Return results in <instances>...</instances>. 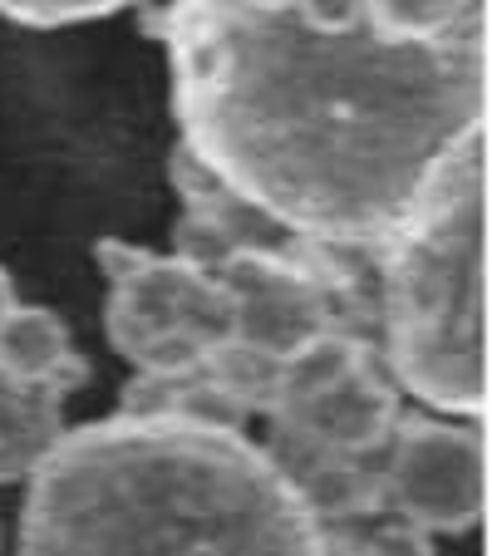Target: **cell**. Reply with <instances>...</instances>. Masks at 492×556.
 Returning <instances> with one entry per match:
<instances>
[{
    "label": "cell",
    "mask_w": 492,
    "mask_h": 556,
    "mask_svg": "<svg viewBox=\"0 0 492 556\" xmlns=\"http://www.w3.org/2000/svg\"><path fill=\"white\" fill-rule=\"evenodd\" d=\"M182 153L286 237L379 247L482 124V25L389 40L301 0H173Z\"/></svg>",
    "instance_id": "cell-1"
},
{
    "label": "cell",
    "mask_w": 492,
    "mask_h": 556,
    "mask_svg": "<svg viewBox=\"0 0 492 556\" xmlns=\"http://www.w3.org/2000/svg\"><path fill=\"white\" fill-rule=\"evenodd\" d=\"M25 552H315L320 513L227 419L118 414L60 433L30 468Z\"/></svg>",
    "instance_id": "cell-2"
},
{
    "label": "cell",
    "mask_w": 492,
    "mask_h": 556,
    "mask_svg": "<svg viewBox=\"0 0 492 556\" xmlns=\"http://www.w3.org/2000/svg\"><path fill=\"white\" fill-rule=\"evenodd\" d=\"M384 365L433 414L482 419V124L449 148L384 242Z\"/></svg>",
    "instance_id": "cell-3"
},
{
    "label": "cell",
    "mask_w": 492,
    "mask_h": 556,
    "mask_svg": "<svg viewBox=\"0 0 492 556\" xmlns=\"http://www.w3.org/2000/svg\"><path fill=\"white\" fill-rule=\"evenodd\" d=\"M109 271V340L143 379H188L231 345V301L212 266L99 242Z\"/></svg>",
    "instance_id": "cell-4"
},
{
    "label": "cell",
    "mask_w": 492,
    "mask_h": 556,
    "mask_svg": "<svg viewBox=\"0 0 492 556\" xmlns=\"http://www.w3.org/2000/svg\"><path fill=\"white\" fill-rule=\"evenodd\" d=\"M379 497L389 517L419 536H458L482 522L488 443L482 419L399 414L379 448Z\"/></svg>",
    "instance_id": "cell-5"
},
{
    "label": "cell",
    "mask_w": 492,
    "mask_h": 556,
    "mask_svg": "<svg viewBox=\"0 0 492 556\" xmlns=\"http://www.w3.org/2000/svg\"><path fill=\"white\" fill-rule=\"evenodd\" d=\"M217 281L231 301V355L276 375L281 359L305 350L315 336L336 330V305L320 271L301 262L291 247L252 242L231 247L217 266Z\"/></svg>",
    "instance_id": "cell-6"
},
{
    "label": "cell",
    "mask_w": 492,
    "mask_h": 556,
    "mask_svg": "<svg viewBox=\"0 0 492 556\" xmlns=\"http://www.w3.org/2000/svg\"><path fill=\"white\" fill-rule=\"evenodd\" d=\"M272 409L295 433V443L320 463H365L379 458L399 419V384L389 369H379V355L365 345L355 359L295 389L291 400Z\"/></svg>",
    "instance_id": "cell-7"
},
{
    "label": "cell",
    "mask_w": 492,
    "mask_h": 556,
    "mask_svg": "<svg viewBox=\"0 0 492 556\" xmlns=\"http://www.w3.org/2000/svg\"><path fill=\"white\" fill-rule=\"evenodd\" d=\"M0 369L25 384L54 389V394L85 379V359L74 350L70 326L54 311L25 305L15 295L0 305Z\"/></svg>",
    "instance_id": "cell-8"
},
{
    "label": "cell",
    "mask_w": 492,
    "mask_h": 556,
    "mask_svg": "<svg viewBox=\"0 0 492 556\" xmlns=\"http://www.w3.org/2000/svg\"><path fill=\"white\" fill-rule=\"evenodd\" d=\"M54 404H60L54 389L25 384V379L0 369V483L30 472L40 463V453L60 439Z\"/></svg>",
    "instance_id": "cell-9"
},
{
    "label": "cell",
    "mask_w": 492,
    "mask_h": 556,
    "mask_svg": "<svg viewBox=\"0 0 492 556\" xmlns=\"http://www.w3.org/2000/svg\"><path fill=\"white\" fill-rule=\"evenodd\" d=\"M359 15L389 40H449L478 30L482 0H359Z\"/></svg>",
    "instance_id": "cell-10"
},
{
    "label": "cell",
    "mask_w": 492,
    "mask_h": 556,
    "mask_svg": "<svg viewBox=\"0 0 492 556\" xmlns=\"http://www.w3.org/2000/svg\"><path fill=\"white\" fill-rule=\"evenodd\" d=\"M124 0H0V11L15 15V21H35V25H50V21H79V15H94V11H118Z\"/></svg>",
    "instance_id": "cell-11"
},
{
    "label": "cell",
    "mask_w": 492,
    "mask_h": 556,
    "mask_svg": "<svg viewBox=\"0 0 492 556\" xmlns=\"http://www.w3.org/2000/svg\"><path fill=\"white\" fill-rule=\"evenodd\" d=\"M11 301V286H5V276H0V305Z\"/></svg>",
    "instance_id": "cell-12"
}]
</instances>
